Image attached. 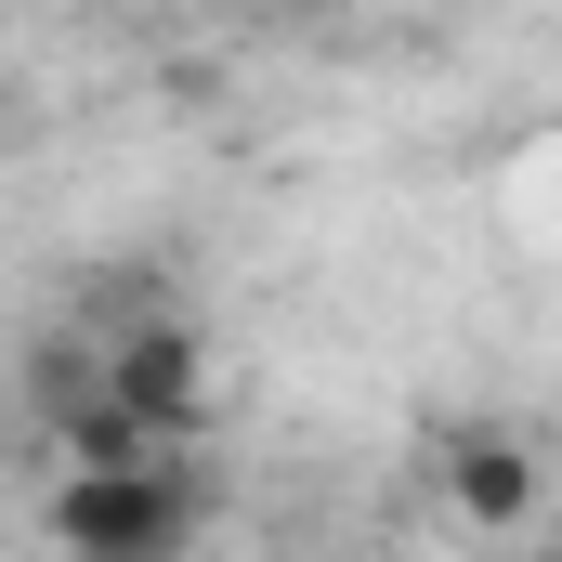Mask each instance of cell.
<instances>
[{
	"label": "cell",
	"instance_id": "1",
	"mask_svg": "<svg viewBox=\"0 0 562 562\" xmlns=\"http://www.w3.org/2000/svg\"><path fill=\"white\" fill-rule=\"evenodd\" d=\"M196 524H210V484L183 471V445H157L132 471H66L40 497V537L66 562H183Z\"/></svg>",
	"mask_w": 562,
	"mask_h": 562
},
{
	"label": "cell",
	"instance_id": "2",
	"mask_svg": "<svg viewBox=\"0 0 562 562\" xmlns=\"http://www.w3.org/2000/svg\"><path fill=\"white\" fill-rule=\"evenodd\" d=\"M105 393H119V406H132L157 445H196V431H210L196 327H183V314H157V327H119V340H105Z\"/></svg>",
	"mask_w": 562,
	"mask_h": 562
},
{
	"label": "cell",
	"instance_id": "3",
	"mask_svg": "<svg viewBox=\"0 0 562 562\" xmlns=\"http://www.w3.org/2000/svg\"><path fill=\"white\" fill-rule=\"evenodd\" d=\"M445 497H458V524H537V445L497 419H458L445 431Z\"/></svg>",
	"mask_w": 562,
	"mask_h": 562
},
{
	"label": "cell",
	"instance_id": "4",
	"mask_svg": "<svg viewBox=\"0 0 562 562\" xmlns=\"http://www.w3.org/2000/svg\"><path fill=\"white\" fill-rule=\"evenodd\" d=\"M92 393H105V327H40V340H26V406L66 419V406H92Z\"/></svg>",
	"mask_w": 562,
	"mask_h": 562
},
{
	"label": "cell",
	"instance_id": "5",
	"mask_svg": "<svg viewBox=\"0 0 562 562\" xmlns=\"http://www.w3.org/2000/svg\"><path fill=\"white\" fill-rule=\"evenodd\" d=\"M53 445H66V471H132V458H157V431L119 406V393H92V406H66V419H40Z\"/></svg>",
	"mask_w": 562,
	"mask_h": 562
},
{
	"label": "cell",
	"instance_id": "6",
	"mask_svg": "<svg viewBox=\"0 0 562 562\" xmlns=\"http://www.w3.org/2000/svg\"><path fill=\"white\" fill-rule=\"evenodd\" d=\"M550 562H562V537H550Z\"/></svg>",
	"mask_w": 562,
	"mask_h": 562
}]
</instances>
